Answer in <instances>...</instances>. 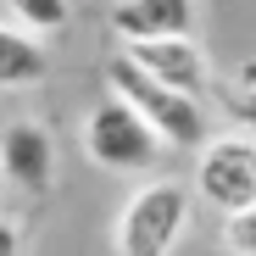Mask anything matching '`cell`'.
I'll return each instance as SVG.
<instances>
[{"label": "cell", "mask_w": 256, "mask_h": 256, "mask_svg": "<svg viewBox=\"0 0 256 256\" xmlns=\"http://www.w3.org/2000/svg\"><path fill=\"white\" fill-rule=\"evenodd\" d=\"M106 84H112V95L122 106H134L145 117V128L162 145H173V150H200L206 145V112H200V100L167 90V84H156V78H145L122 50L106 62Z\"/></svg>", "instance_id": "6da1fadb"}, {"label": "cell", "mask_w": 256, "mask_h": 256, "mask_svg": "<svg viewBox=\"0 0 256 256\" xmlns=\"http://www.w3.org/2000/svg\"><path fill=\"white\" fill-rule=\"evenodd\" d=\"M184 228H190V190L178 178H156L128 195L117 218V256H173Z\"/></svg>", "instance_id": "7a4b0ae2"}, {"label": "cell", "mask_w": 256, "mask_h": 256, "mask_svg": "<svg viewBox=\"0 0 256 256\" xmlns=\"http://www.w3.org/2000/svg\"><path fill=\"white\" fill-rule=\"evenodd\" d=\"M162 150L167 145L145 128V117L134 106H122L117 95H106L84 117V156L95 167H106V173H145V167H156Z\"/></svg>", "instance_id": "3957f363"}, {"label": "cell", "mask_w": 256, "mask_h": 256, "mask_svg": "<svg viewBox=\"0 0 256 256\" xmlns=\"http://www.w3.org/2000/svg\"><path fill=\"white\" fill-rule=\"evenodd\" d=\"M195 195L212 200L223 218L256 206V134L206 140L200 145V162H195Z\"/></svg>", "instance_id": "277c9868"}, {"label": "cell", "mask_w": 256, "mask_h": 256, "mask_svg": "<svg viewBox=\"0 0 256 256\" xmlns=\"http://www.w3.org/2000/svg\"><path fill=\"white\" fill-rule=\"evenodd\" d=\"M122 56L134 62L145 78L167 84V90L178 95H200L206 90V56L190 34H173V39H134V45H122Z\"/></svg>", "instance_id": "5b68a950"}, {"label": "cell", "mask_w": 256, "mask_h": 256, "mask_svg": "<svg viewBox=\"0 0 256 256\" xmlns=\"http://www.w3.org/2000/svg\"><path fill=\"white\" fill-rule=\"evenodd\" d=\"M0 173H6L17 190L28 195H45L56 178V145L39 122H12L0 134Z\"/></svg>", "instance_id": "8992f818"}, {"label": "cell", "mask_w": 256, "mask_h": 256, "mask_svg": "<svg viewBox=\"0 0 256 256\" xmlns=\"http://www.w3.org/2000/svg\"><path fill=\"white\" fill-rule=\"evenodd\" d=\"M190 22H195V0H117L112 6V28L122 45L190 34Z\"/></svg>", "instance_id": "52a82bcc"}, {"label": "cell", "mask_w": 256, "mask_h": 256, "mask_svg": "<svg viewBox=\"0 0 256 256\" xmlns=\"http://www.w3.org/2000/svg\"><path fill=\"white\" fill-rule=\"evenodd\" d=\"M50 72V56L34 34L22 28H0V90H28Z\"/></svg>", "instance_id": "ba28073f"}, {"label": "cell", "mask_w": 256, "mask_h": 256, "mask_svg": "<svg viewBox=\"0 0 256 256\" xmlns=\"http://www.w3.org/2000/svg\"><path fill=\"white\" fill-rule=\"evenodd\" d=\"M12 12H17V22H28L34 34H56V28H67V17H72L67 0H12Z\"/></svg>", "instance_id": "9c48e42d"}, {"label": "cell", "mask_w": 256, "mask_h": 256, "mask_svg": "<svg viewBox=\"0 0 256 256\" xmlns=\"http://www.w3.org/2000/svg\"><path fill=\"white\" fill-rule=\"evenodd\" d=\"M223 245H228L234 256H256V206L223 218Z\"/></svg>", "instance_id": "30bf717a"}, {"label": "cell", "mask_w": 256, "mask_h": 256, "mask_svg": "<svg viewBox=\"0 0 256 256\" xmlns=\"http://www.w3.org/2000/svg\"><path fill=\"white\" fill-rule=\"evenodd\" d=\"M0 256H22V234H17V223H6V218H0Z\"/></svg>", "instance_id": "8fae6325"}]
</instances>
